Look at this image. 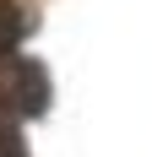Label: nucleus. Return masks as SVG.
<instances>
[{
	"label": "nucleus",
	"mask_w": 152,
	"mask_h": 157,
	"mask_svg": "<svg viewBox=\"0 0 152 157\" xmlns=\"http://www.w3.org/2000/svg\"><path fill=\"white\" fill-rule=\"evenodd\" d=\"M0 157H22V141H16V130L0 125Z\"/></svg>",
	"instance_id": "obj_2"
},
{
	"label": "nucleus",
	"mask_w": 152,
	"mask_h": 157,
	"mask_svg": "<svg viewBox=\"0 0 152 157\" xmlns=\"http://www.w3.org/2000/svg\"><path fill=\"white\" fill-rule=\"evenodd\" d=\"M11 98L22 114H44L49 109V76L38 60H16V81H11Z\"/></svg>",
	"instance_id": "obj_1"
}]
</instances>
